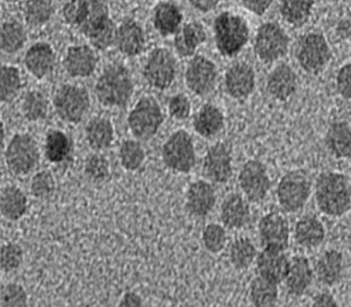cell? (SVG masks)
<instances>
[{
	"mask_svg": "<svg viewBox=\"0 0 351 307\" xmlns=\"http://www.w3.org/2000/svg\"><path fill=\"white\" fill-rule=\"evenodd\" d=\"M195 10L201 12H208L215 10L220 0H189Z\"/></svg>",
	"mask_w": 351,
	"mask_h": 307,
	"instance_id": "54",
	"label": "cell"
},
{
	"mask_svg": "<svg viewBox=\"0 0 351 307\" xmlns=\"http://www.w3.org/2000/svg\"><path fill=\"white\" fill-rule=\"evenodd\" d=\"M3 1H6V3H17V1H19V0H3Z\"/></svg>",
	"mask_w": 351,
	"mask_h": 307,
	"instance_id": "56",
	"label": "cell"
},
{
	"mask_svg": "<svg viewBox=\"0 0 351 307\" xmlns=\"http://www.w3.org/2000/svg\"><path fill=\"white\" fill-rule=\"evenodd\" d=\"M217 81L215 64L206 57H193L185 72V84L195 95L204 96L215 90Z\"/></svg>",
	"mask_w": 351,
	"mask_h": 307,
	"instance_id": "14",
	"label": "cell"
},
{
	"mask_svg": "<svg viewBox=\"0 0 351 307\" xmlns=\"http://www.w3.org/2000/svg\"><path fill=\"white\" fill-rule=\"evenodd\" d=\"M324 237H326L324 226L322 222L313 215H306L295 224V242L302 248H318L324 242Z\"/></svg>",
	"mask_w": 351,
	"mask_h": 307,
	"instance_id": "28",
	"label": "cell"
},
{
	"mask_svg": "<svg viewBox=\"0 0 351 307\" xmlns=\"http://www.w3.org/2000/svg\"><path fill=\"white\" fill-rule=\"evenodd\" d=\"M119 155L122 168L128 172L140 170L146 157L142 144L133 139L124 140L121 144Z\"/></svg>",
	"mask_w": 351,
	"mask_h": 307,
	"instance_id": "42",
	"label": "cell"
},
{
	"mask_svg": "<svg viewBox=\"0 0 351 307\" xmlns=\"http://www.w3.org/2000/svg\"><path fill=\"white\" fill-rule=\"evenodd\" d=\"M38 144L29 134H16L5 152L7 168L15 176H25L38 166Z\"/></svg>",
	"mask_w": 351,
	"mask_h": 307,
	"instance_id": "6",
	"label": "cell"
},
{
	"mask_svg": "<svg viewBox=\"0 0 351 307\" xmlns=\"http://www.w3.org/2000/svg\"><path fill=\"white\" fill-rule=\"evenodd\" d=\"M337 90L338 93L347 99L351 98V64H346L337 75Z\"/></svg>",
	"mask_w": 351,
	"mask_h": 307,
	"instance_id": "50",
	"label": "cell"
},
{
	"mask_svg": "<svg viewBox=\"0 0 351 307\" xmlns=\"http://www.w3.org/2000/svg\"><path fill=\"white\" fill-rule=\"evenodd\" d=\"M232 156L222 142L212 145L203 161V175L215 184H226L232 176Z\"/></svg>",
	"mask_w": 351,
	"mask_h": 307,
	"instance_id": "15",
	"label": "cell"
},
{
	"mask_svg": "<svg viewBox=\"0 0 351 307\" xmlns=\"http://www.w3.org/2000/svg\"><path fill=\"white\" fill-rule=\"evenodd\" d=\"M23 81L19 69L15 66L0 67V103L8 104L21 93Z\"/></svg>",
	"mask_w": 351,
	"mask_h": 307,
	"instance_id": "38",
	"label": "cell"
},
{
	"mask_svg": "<svg viewBox=\"0 0 351 307\" xmlns=\"http://www.w3.org/2000/svg\"><path fill=\"white\" fill-rule=\"evenodd\" d=\"M313 0H280V12L288 24L300 27L313 12Z\"/></svg>",
	"mask_w": 351,
	"mask_h": 307,
	"instance_id": "36",
	"label": "cell"
},
{
	"mask_svg": "<svg viewBox=\"0 0 351 307\" xmlns=\"http://www.w3.org/2000/svg\"><path fill=\"white\" fill-rule=\"evenodd\" d=\"M95 94L104 107H126L134 94L131 72L125 66L110 64L96 81Z\"/></svg>",
	"mask_w": 351,
	"mask_h": 307,
	"instance_id": "2",
	"label": "cell"
},
{
	"mask_svg": "<svg viewBox=\"0 0 351 307\" xmlns=\"http://www.w3.org/2000/svg\"><path fill=\"white\" fill-rule=\"evenodd\" d=\"M162 159L167 168L189 174L197 163L193 139L184 129L174 131L162 147Z\"/></svg>",
	"mask_w": 351,
	"mask_h": 307,
	"instance_id": "7",
	"label": "cell"
},
{
	"mask_svg": "<svg viewBox=\"0 0 351 307\" xmlns=\"http://www.w3.org/2000/svg\"><path fill=\"white\" fill-rule=\"evenodd\" d=\"M99 56L88 45L72 46L67 49L64 67L73 78H87L97 68Z\"/></svg>",
	"mask_w": 351,
	"mask_h": 307,
	"instance_id": "19",
	"label": "cell"
},
{
	"mask_svg": "<svg viewBox=\"0 0 351 307\" xmlns=\"http://www.w3.org/2000/svg\"><path fill=\"white\" fill-rule=\"evenodd\" d=\"M206 40V31L199 21H191L176 33L174 46L179 56H193L197 48Z\"/></svg>",
	"mask_w": 351,
	"mask_h": 307,
	"instance_id": "26",
	"label": "cell"
},
{
	"mask_svg": "<svg viewBox=\"0 0 351 307\" xmlns=\"http://www.w3.org/2000/svg\"><path fill=\"white\" fill-rule=\"evenodd\" d=\"M46 96L38 90H30L25 95L21 103V113L28 122H39L45 120L48 114Z\"/></svg>",
	"mask_w": 351,
	"mask_h": 307,
	"instance_id": "41",
	"label": "cell"
},
{
	"mask_svg": "<svg viewBox=\"0 0 351 307\" xmlns=\"http://www.w3.org/2000/svg\"><path fill=\"white\" fill-rule=\"evenodd\" d=\"M256 255L258 251L256 246L247 237L235 239L230 248V262L239 271L250 267L253 261L256 260Z\"/></svg>",
	"mask_w": 351,
	"mask_h": 307,
	"instance_id": "40",
	"label": "cell"
},
{
	"mask_svg": "<svg viewBox=\"0 0 351 307\" xmlns=\"http://www.w3.org/2000/svg\"><path fill=\"white\" fill-rule=\"evenodd\" d=\"M80 30L99 51H105L115 44L117 27L110 18V10L105 0H90L88 15Z\"/></svg>",
	"mask_w": 351,
	"mask_h": 307,
	"instance_id": "4",
	"label": "cell"
},
{
	"mask_svg": "<svg viewBox=\"0 0 351 307\" xmlns=\"http://www.w3.org/2000/svg\"><path fill=\"white\" fill-rule=\"evenodd\" d=\"M226 90L232 98L243 101L252 95L256 88L254 69L247 63L231 66L226 74Z\"/></svg>",
	"mask_w": 351,
	"mask_h": 307,
	"instance_id": "18",
	"label": "cell"
},
{
	"mask_svg": "<svg viewBox=\"0 0 351 307\" xmlns=\"http://www.w3.org/2000/svg\"><path fill=\"white\" fill-rule=\"evenodd\" d=\"M342 254L336 250L324 252L315 264V273L319 282L327 286L339 283L342 275Z\"/></svg>",
	"mask_w": 351,
	"mask_h": 307,
	"instance_id": "33",
	"label": "cell"
},
{
	"mask_svg": "<svg viewBox=\"0 0 351 307\" xmlns=\"http://www.w3.org/2000/svg\"><path fill=\"white\" fill-rule=\"evenodd\" d=\"M326 144L337 159H350L351 129L349 122H333L326 135Z\"/></svg>",
	"mask_w": 351,
	"mask_h": 307,
	"instance_id": "32",
	"label": "cell"
},
{
	"mask_svg": "<svg viewBox=\"0 0 351 307\" xmlns=\"http://www.w3.org/2000/svg\"><path fill=\"white\" fill-rule=\"evenodd\" d=\"M57 116L69 124H80L90 107V94L85 87L66 84L54 96Z\"/></svg>",
	"mask_w": 351,
	"mask_h": 307,
	"instance_id": "8",
	"label": "cell"
},
{
	"mask_svg": "<svg viewBox=\"0 0 351 307\" xmlns=\"http://www.w3.org/2000/svg\"><path fill=\"white\" fill-rule=\"evenodd\" d=\"M143 76L155 90H167L176 81V57L167 48H155L144 65Z\"/></svg>",
	"mask_w": 351,
	"mask_h": 307,
	"instance_id": "11",
	"label": "cell"
},
{
	"mask_svg": "<svg viewBox=\"0 0 351 307\" xmlns=\"http://www.w3.org/2000/svg\"><path fill=\"white\" fill-rule=\"evenodd\" d=\"M146 39L143 28L133 19H125L115 34V45L123 55L134 57L145 48Z\"/></svg>",
	"mask_w": 351,
	"mask_h": 307,
	"instance_id": "21",
	"label": "cell"
},
{
	"mask_svg": "<svg viewBox=\"0 0 351 307\" xmlns=\"http://www.w3.org/2000/svg\"><path fill=\"white\" fill-rule=\"evenodd\" d=\"M1 177L3 176H1V173H0V185H1Z\"/></svg>",
	"mask_w": 351,
	"mask_h": 307,
	"instance_id": "57",
	"label": "cell"
},
{
	"mask_svg": "<svg viewBox=\"0 0 351 307\" xmlns=\"http://www.w3.org/2000/svg\"><path fill=\"white\" fill-rule=\"evenodd\" d=\"M243 6L253 14L262 16L270 8L274 0H241Z\"/></svg>",
	"mask_w": 351,
	"mask_h": 307,
	"instance_id": "51",
	"label": "cell"
},
{
	"mask_svg": "<svg viewBox=\"0 0 351 307\" xmlns=\"http://www.w3.org/2000/svg\"><path fill=\"white\" fill-rule=\"evenodd\" d=\"M239 184L249 202L261 203L271 187L270 177L265 165L256 159L247 161L239 174Z\"/></svg>",
	"mask_w": 351,
	"mask_h": 307,
	"instance_id": "13",
	"label": "cell"
},
{
	"mask_svg": "<svg viewBox=\"0 0 351 307\" xmlns=\"http://www.w3.org/2000/svg\"><path fill=\"white\" fill-rule=\"evenodd\" d=\"M285 282L289 294L295 296L304 295V293L313 282V269L306 256L297 255L292 257Z\"/></svg>",
	"mask_w": 351,
	"mask_h": 307,
	"instance_id": "25",
	"label": "cell"
},
{
	"mask_svg": "<svg viewBox=\"0 0 351 307\" xmlns=\"http://www.w3.org/2000/svg\"><path fill=\"white\" fill-rule=\"evenodd\" d=\"M27 40L26 30L19 21H5L0 26V49L8 55L16 54L24 48Z\"/></svg>",
	"mask_w": 351,
	"mask_h": 307,
	"instance_id": "35",
	"label": "cell"
},
{
	"mask_svg": "<svg viewBox=\"0 0 351 307\" xmlns=\"http://www.w3.org/2000/svg\"><path fill=\"white\" fill-rule=\"evenodd\" d=\"M27 302V293L19 284H8L0 294V303L3 306H26Z\"/></svg>",
	"mask_w": 351,
	"mask_h": 307,
	"instance_id": "48",
	"label": "cell"
},
{
	"mask_svg": "<svg viewBox=\"0 0 351 307\" xmlns=\"http://www.w3.org/2000/svg\"><path fill=\"white\" fill-rule=\"evenodd\" d=\"M0 236H1V228H0Z\"/></svg>",
	"mask_w": 351,
	"mask_h": 307,
	"instance_id": "58",
	"label": "cell"
},
{
	"mask_svg": "<svg viewBox=\"0 0 351 307\" xmlns=\"http://www.w3.org/2000/svg\"><path fill=\"white\" fill-rule=\"evenodd\" d=\"M164 122V114L158 101L145 96L137 102L128 115V124L135 138L149 140L158 134Z\"/></svg>",
	"mask_w": 351,
	"mask_h": 307,
	"instance_id": "5",
	"label": "cell"
},
{
	"mask_svg": "<svg viewBox=\"0 0 351 307\" xmlns=\"http://www.w3.org/2000/svg\"><path fill=\"white\" fill-rule=\"evenodd\" d=\"M290 39L277 23H265L256 31L254 53L263 63H274L288 51Z\"/></svg>",
	"mask_w": 351,
	"mask_h": 307,
	"instance_id": "10",
	"label": "cell"
},
{
	"mask_svg": "<svg viewBox=\"0 0 351 307\" xmlns=\"http://www.w3.org/2000/svg\"><path fill=\"white\" fill-rule=\"evenodd\" d=\"M279 298L278 284L258 275L251 282L250 299L254 306H274Z\"/></svg>",
	"mask_w": 351,
	"mask_h": 307,
	"instance_id": "37",
	"label": "cell"
},
{
	"mask_svg": "<svg viewBox=\"0 0 351 307\" xmlns=\"http://www.w3.org/2000/svg\"><path fill=\"white\" fill-rule=\"evenodd\" d=\"M217 202L215 187L206 181L192 183L186 193V209L197 217H206Z\"/></svg>",
	"mask_w": 351,
	"mask_h": 307,
	"instance_id": "22",
	"label": "cell"
},
{
	"mask_svg": "<svg viewBox=\"0 0 351 307\" xmlns=\"http://www.w3.org/2000/svg\"><path fill=\"white\" fill-rule=\"evenodd\" d=\"M56 183H55L54 176L51 172L43 170L39 172L32 179L30 183V191L34 197L36 198H47L54 193Z\"/></svg>",
	"mask_w": 351,
	"mask_h": 307,
	"instance_id": "47",
	"label": "cell"
},
{
	"mask_svg": "<svg viewBox=\"0 0 351 307\" xmlns=\"http://www.w3.org/2000/svg\"><path fill=\"white\" fill-rule=\"evenodd\" d=\"M315 195L320 212L339 217L351 209L350 177L332 172L320 174L315 181Z\"/></svg>",
	"mask_w": 351,
	"mask_h": 307,
	"instance_id": "1",
	"label": "cell"
},
{
	"mask_svg": "<svg viewBox=\"0 0 351 307\" xmlns=\"http://www.w3.org/2000/svg\"><path fill=\"white\" fill-rule=\"evenodd\" d=\"M301 68L308 74L322 72L331 58L330 47L322 34H308L301 39L297 53Z\"/></svg>",
	"mask_w": 351,
	"mask_h": 307,
	"instance_id": "12",
	"label": "cell"
},
{
	"mask_svg": "<svg viewBox=\"0 0 351 307\" xmlns=\"http://www.w3.org/2000/svg\"><path fill=\"white\" fill-rule=\"evenodd\" d=\"M90 8V0H67L63 7V17L67 24L81 27Z\"/></svg>",
	"mask_w": 351,
	"mask_h": 307,
	"instance_id": "44",
	"label": "cell"
},
{
	"mask_svg": "<svg viewBox=\"0 0 351 307\" xmlns=\"http://www.w3.org/2000/svg\"><path fill=\"white\" fill-rule=\"evenodd\" d=\"M24 18L30 27H42L54 15V5L51 0H27L24 5Z\"/></svg>",
	"mask_w": 351,
	"mask_h": 307,
	"instance_id": "39",
	"label": "cell"
},
{
	"mask_svg": "<svg viewBox=\"0 0 351 307\" xmlns=\"http://www.w3.org/2000/svg\"><path fill=\"white\" fill-rule=\"evenodd\" d=\"M24 63L30 75L37 79H43L54 70L56 55L47 42H36L26 51Z\"/></svg>",
	"mask_w": 351,
	"mask_h": 307,
	"instance_id": "20",
	"label": "cell"
},
{
	"mask_svg": "<svg viewBox=\"0 0 351 307\" xmlns=\"http://www.w3.org/2000/svg\"><path fill=\"white\" fill-rule=\"evenodd\" d=\"M194 131L203 138H213L224 127L223 113L215 105H203L193 120Z\"/></svg>",
	"mask_w": 351,
	"mask_h": 307,
	"instance_id": "27",
	"label": "cell"
},
{
	"mask_svg": "<svg viewBox=\"0 0 351 307\" xmlns=\"http://www.w3.org/2000/svg\"><path fill=\"white\" fill-rule=\"evenodd\" d=\"M215 38L217 51L224 57H234L249 40V27L241 16L224 12L215 21Z\"/></svg>",
	"mask_w": 351,
	"mask_h": 307,
	"instance_id": "3",
	"label": "cell"
},
{
	"mask_svg": "<svg viewBox=\"0 0 351 307\" xmlns=\"http://www.w3.org/2000/svg\"><path fill=\"white\" fill-rule=\"evenodd\" d=\"M313 305L315 307H337L338 303L329 293H319L313 297Z\"/></svg>",
	"mask_w": 351,
	"mask_h": 307,
	"instance_id": "52",
	"label": "cell"
},
{
	"mask_svg": "<svg viewBox=\"0 0 351 307\" xmlns=\"http://www.w3.org/2000/svg\"><path fill=\"white\" fill-rule=\"evenodd\" d=\"M203 245L212 254L220 253L226 243V232L219 224H208L203 230Z\"/></svg>",
	"mask_w": 351,
	"mask_h": 307,
	"instance_id": "45",
	"label": "cell"
},
{
	"mask_svg": "<svg viewBox=\"0 0 351 307\" xmlns=\"http://www.w3.org/2000/svg\"><path fill=\"white\" fill-rule=\"evenodd\" d=\"M182 21L183 14L179 7L174 3L163 1L155 7L153 12V24L155 29L158 30L162 36L167 37L178 33L181 27Z\"/></svg>",
	"mask_w": 351,
	"mask_h": 307,
	"instance_id": "29",
	"label": "cell"
},
{
	"mask_svg": "<svg viewBox=\"0 0 351 307\" xmlns=\"http://www.w3.org/2000/svg\"><path fill=\"white\" fill-rule=\"evenodd\" d=\"M260 239L265 246H276L287 251L290 239V227L286 217L277 212H271L261 218L259 225Z\"/></svg>",
	"mask_w": 351,
	"mask_h": 307,
	"instance_id": "17",
	"label": "cell"
},
{
	"mask_svg": "<svg viewBox=\"0 0 351 307\" xmlns=\"http://www.w3.org/2000/svg\"><path fill=\"white\" fill-rule=\"evenodd\" d=\"M85 137L88 146L94 150L110 148L115 138L113 124L103 117L93 118L85 127Z\"/></svg>",
	"mask_w": 351,
	"mask_h": 307,
	"instance_id": "31",
	"label": "cell"
},
{
	"mask_svg": "<svg viewBox=\"0 0 351 307\" xmlns=\"http://www.w3.org/2000/svg\"><path fill=\"white\" fill-rule=\"evenodd\" d=\"M5 137H6V131H5L3 122L0 120V152H1L3 145H5Z\"/></svg>",
	"mask_w": 351,
	"mask_h": 307,
	"instance_id": "55",
	"label": "cell"
},
{
	"mask_svg": "<svg viewBox=\"0 0 351 307\" xmlns=\"http://www.w3.org/2000/svg\"><path fill=\"white\" fill-rule=\"evenodd\" d=\"M73 150V142L64 131L53 129L47 133L45 156L53 164H60L69 159Z\"/></svg>",
	"mask_w": 351,
	"mask_h": 307,
	"instance_id": "34",
	"label": "cell"
},
{
	"mask_svg": "<svg viewBox=\"0 0 351 307\" xmlns=\"http://www.w3.org/2000/svg\"><path fill=\"white\" fill-rule=\"evenodd\" d=\"M311 195L309 177L301 170L286 174L277 188L278 200L287 213L299 212L304 209Z\"/></svg>",
	"mask_w": 351,
	"mask_h": 307,
	"instance_id": "9",
	"label": "cell"
},
{
	"mask_svg": "<svg viewBox=\"0 0 351 307\" xmlns=\"http://www.w3.org/2000/svg\"><path fill=\"white\" fill-rule=\"evenodd\" d=\"M297 75L286 64L278 66L269 74L267 90L278 101H287L297 90Z\"/></svg>",
	"mask_w": 351,
	"mask_h": 307,
	"instance_id": "24",
	"label": "cell"
},
{
	"mask_svg": "<svg viewBox=\"0 0 351 307\" xmlns=\"http://www.w3.org/2000/svg\"><path fill=\"white\" fill-rule=\"evenodd\" d=\"M84 172L93 183L105 182L110 175V163L104 155L93 154L85 161Z\"/></svg>",
	"mask_w": 351,
	"mask_h": 307,
	"instance_id": "43",
	"label": "cell"
},
{
	"mask_svg": "<svg viewBox=\"0 0 351 307\" xmlns=\"http://www.w3.org/2000/svg\"><path fill=\"white\" fill-rule=\"evenodd\" d=\"M27 209V196L17 186H7L0 194V214L8 221H19Z\"/></svg>",
	"mask_w": 351,
	"mask_h": 307,
	"instance_id": "30",
	"label": "cell"
},
{
	"mask_svg": "<svg viewBox=\"0 0 351 307\" xmlns=\"http://www.w3.org/2000/svg\"><path fill=\"white\" fill-rule=\"evenodd\" d=\"M220 217L226 228L240 230L250 221V207L241 194L231 193L221 206Z\"/></svg>",
	"mask_w": 351,
	"mask_h": 307,
	"instance_id": "23",
	"label": "cell"
},
{
	"mask_svg": "<svg viewBox=\"0 0 351 307\" xmlns=\"http://www.w3.org/2000/svg\"><path fill=\"white\" fill-rule=\"evenodd\" d=\"M24 261V252L19 244L8 243L0 250V267L6 273L17 271Z\"/></svg>",
	"mask_w": 351,
	"mask_h": 307,
	"instance_id": "46",
	"label": "cell"
},
{
	"mask_svg": "<svg viewBox=\"0 0 351 307\" xmlns=\"http://www.w3.org/2000/svg\"><path fill=\"white\" fill-rule=\"evenodd\" d=\"M192 111L190 99L184 94H176L169 102V113L176 120H188Z\"/></svg>",
	"mask_w": 351,
	"mask_h": 307,
	"instance_id": "49",
	"label": "cell"
},
{
	"mask_svg": "<svg viewBox=\"0 0 351 307\" xmlns=\"http://www.w3.org/2000/svg\"><path fill=\"white\" fill-rule=\"evenodd\" d=\"M63 1H67V0H63Z\"/></svg>",
	"mask_w": 351,
	"mask_h": 307,
	"instance_id": "59",
	"label": "cell"
},
{
	"mask_svg": "<svg viewBox=\"0 0 351 307\" xmlns=\"http://www.w3.org/2000/svg\"><path fill=\"white\" fill-rule=\"evenodd\" d=\"M256 271L262 278L272 280L278 284L285 282L290 260L287 256L286 251L276 246H265V250L256 255Z\"/></svg>",
	"mask_w": 351,
	"mask_h": 307,
	"instance_id": "16",
	"label": "cell"
},
{
	"mask_svg": "<svg viewBox=\"0 0 351 307\" xmlns=\"http://www.w3.org/2000/svg\"><path fill=\"white\" fill-rule=\"evenodd\" d=\"M119 306L136 307L143 305V299L141 296L134 292H128L123 295L122 299L119 302Z\"/></svg>",
	"mask_w": 351,
	"mask_h": 307,
	"instance_id": "53",
	"label": "cell"
}]
</instances>
